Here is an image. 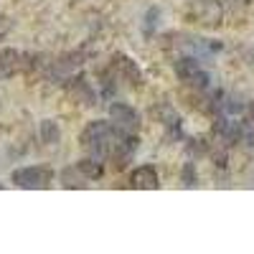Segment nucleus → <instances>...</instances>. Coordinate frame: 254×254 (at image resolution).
<instances>
[{
    "instance_id": "nucleus-1",
    "label": "nucleus",
    "mask_w": 254,
    "mask_h": 254,
    "mask_svg": "<svg viewBox=\"0 0 254 254\" xmlns=\"http://www.w3.org/2000/svg\"><path fill=\"white\" fill-rule=\"evenodd\" d=\"M117 132L115 130V125L110 122H104V120H94L89 122L87 127H84V132H81V147L84 150H89L92 158H104V155H110L112 153V145L117 140Z\"/></svg>"
},
{
    "instance_id": "nucleus-2",
    "label": "nucleus",
    "mask_w": 254,
    "mask_h": 254,
    "mask_svg": "<svg viewBox=\"0 0 254 254\" xmlns=\"http://www.w3.org/2000/svg\"><path fill=\"white\" fill-rule=\"evenodd\" d=\"M110 120L115 125V130L127 132V135H135L137 127H140V115L125 102H115L110 107Z\"/></svg>"
},
{
    "instance_id": "nucleus-3",
    "label": "nucleus",
    "mask_w": 254,
    "mask_h": 254,
    "mask_svg": "<svg viewBox=\"0 0 254 254\" xmlns=\"http://www.w3.org/2000/svg\"><path fill=\"white\" fill-rule=\"evenodd\" d=\"M13 183L20 188H46L51 183V173L41 165H31V168H18L13 171Z\"/></svg>"
},
{
    "instance_id": "nucleus-4",
    "label": "nucleus",
    "mask_w": 254,
    "mask_h": 254,
    "mask_svg": "<svg viewBox=\"0 0 254 254\" xmlns=\"http://www.w3.org/2000/svg\"><path fill=\"white\" fill-rule=\"evenodd\" d=\"M140 147V140L135 135H127V132H117V140L112 145V158H115V168H125L130 163Z\"/></svg>"
},
{
    "instance_id": "nucleus-5",
    "label": "nucleus",
    "mask_w": 254,
    "mask_h": 254,
    "mask_svg": "<svg viewBox=\"0 0 254 254\" xmlns=\"http://www.w3.org/2000/svg\"><path fill=\"white\" fill-rule=\"evenodd\" d=\"M188 15L196 23H206V26H216L221 18V5L216 0H193V5L188 8Z\"/></svg>"
},
{
    "instance_id": "nucleus-6",
    "label": "nucleus",
    "mask_w": 254,
    "mask_h": 254,
    "mask_svg": "<svg viewBox=\"0 0 254 254\" xmlns=\"http://www.w3.org/2000/svg\"><path fill=\"white\" fill-rule=\"evenodd\" d=\"M115 69H117V76H122L127 84H132V87H140L142 84V71L137 66V61H132L130 56L120 54L115 59Z\"/></svg>"
},
{
    "instance_id": "nucleus-7",
    "label": "nucleus",
    "mask_w": 254,
    "mask_h": 254,
    "mask_svg": "<svg viewBox=\"0 0 254 254\" xmlns=\"http://www.w3.org/2000/svg\"><path fill=\"white\" fill-rule=\"evenodd\" d=\"M130 186L132 188H142V190H153V188H160V178H158V171L153 165H140L130 173Z\"/></svg>"
},
{
    "instance_id": "nucleus-8",
    "label": "nucleus",
    "mask_w": 254,
    "mask_h": 254,
    "mask_svg": "<svg viewBox=\"0 0 254 254\" xmlns=\"http://www.w3.org/2000/svg\"><path fill=\"white\" fill-rule=\"evenodd\" d=\"M69 92H71V97H74L79 104H84V107H94V104H97V92H94V87H92V84L84 79V76L71 79Z\"/></svg>"
},
{
    "instance_id": "nucleus-9",
    "label": "nucleus",
    "mask_w": 254,
    "mask_h": 254,
    "mask_svg": "<svg viewBox=\"0 0 254 254\" xmlns=\"http://www.w3.org/2000/svg\"><path fill=\"white\" fill-rule=\"evenodd\" d=\"M214 130H216V135L226 142V145H231V142H239L242 140V125L239 122H234V120H216V125H214Z\"/></svg>"
},
{
    "instance_id": "nucleus-10",
    "label": "nucleus",
    "mask_w": 254,
    "mask_h": 254,
    "mask_svg": "<svg viewBox=\"0 0 254 254\" xmlns=\"http://www.w3.org/2000/svg\"><path fill=\"white\" fill-rule=\"evenodd\" d=\"M20 69V54L15 49H0V79H8Z\"/></svg>"
},
{
    "instance_id": "nucleus-11",
    "label": "nucleus",
    "mask_w": 254,
    "mask_h": 254,
    "mask_svg": "<svg viewBox=\"0 0 254 254\" xmlns=\"http://www.w3.org/2000/svg\"><path fill=\"white\" fill-rule=\"evenodd\" d=\"M59 181L64 188H87V176H84L79 171V165H69V168H64V171L59 173Z\"/></svg>"
},
{
    "instance_id": "nucleus-12",
    "label": "nucleus",
    "mask_w": 254,
    "mask_h": 254,
    "mask_svg": "<svg viewBox=\"0 0 254 254\" xmlns=\"http://www.w3.org/2000/svg\"><path fill=\"white\" fill-rule=\"evenodd\" d=\"M198 71H201V64H198V59H193V56H183V59L176 61V74H178L183 81H188V84H190V79H193Z\"/></svg>"
},
{
    "instance_id": "nucleus-13",
    "label": "nucleus",
    "mask_w": 254,
    "mask_h": 254,
    "mask_svg": "<svg viewBox=\"0 0 254 254\" xmlns=\"http://www.w3.org/2000/svg\"><path fill=\"white\" fill-rule=\"evenodd\" d=\"M38 137L41 142H46V145H56L61 140V130H59V125L56 120H44L38 125Z\"/></svg>"
},
{
    "instance_id": "nucleus-14",
    "label": "nucleus",
    "mask_w": 254,
    "mask_h": 254,
    "mask_svg": "<svg viewBox=\"0 0 254 254\" xmlns=\"http://www.w3.org/2000/svg\"><path fill=\"white\" fill-rule=\"evenodd\" d=\"M79 171L87 176L89 181H97V178H102V173H104V168H102V163H99V158H84V160H79Z\"/></svg>"
},
{
    "instance_id": "nucleus-15",
    "label": "nucleus",
    "mask_w": 254,
    "mask_h": 254,
    "mask_svg": "<svg viewBox=\"0 0 254 254\" xmlns=\"http://www.w3.org/2000/svg\"><path fill=\"white\" fill-rule=\"evenodd\" d=\"M160 26V8H150L145 13V23H142V31H145V36H153L155 33V28Z\"/></svg>"
},
{
    "instance_id": "nucleus-16",
    "label": "nucleus",
    "mask_w": 254,
    "mask_h": 254,
    "mask_svg": "<svg viewBox=\"0 0 254 254\" xmlns=\"http://www.w3.org/2000/svg\"><path fill=\"white\" fill-rule=\"evenodd\" d=\"M221 107H224L226 115H242V112L247 110V104H244L239 97H226V102L221 104Z\"/></svg>"
},
{
    "instance_id": "nucleus-17",
    "label": "nucleus",
    "mask_w": 254,
    "mask_h": 254,
    "mask_svg": "<svg viewBox=\"0 0 254 254\" xmlns=\"http://www.w3.org/2000/svg\"><path fill=\"white\" fill-rule=\"evenodd\" d=\"M186 150H188V155H190V158H201V155H206V153H208V145H206L203 140H188Z\"/></svg>"
},
{
    "instance_id": "nucleus-18",
    "label": "nucleus",
    "mask_w": 254,
    "mask_h": 254,
    "mask_svg": "<svg viewBox=\"0 0 254 254\" xmlns=\"http://www.w3.org/2000/svg\"><path fill=\"white\" fill-rule=\"evenodd\" d=\"M181 178H183V186L193 188V186L198 183V178H196V165H193V163H186L183 171H181Z\"/></svg>"
},
{
    "instance_id": "nucleus-19",
    "label": "nucleus",
    "mask_w": 254,
    "mask_h": 254,
    "mask_svg": "<svg viewBox=\"0 0 254 254\" xmlns=\"http://www.w3.org/2000/svg\"><path fill=\"white\" fill-rule=\"evenodd\" d=\"M247 61H249V66H252V69H254V49H252V51H249V54H247Z\"/></svg>"
},
{
    "instance_id": "nucleus-20",
    "label": "nucleus",
    "mask_w": 254,
    "mask_h": 254,
    "mask_svg": "<svg viewBox=\"0 0 254 254\" xmlns=\"http://www.w3.org/2000/svg\"><path fill=\"white\" fill-rule=\"evenodd\" d=\"M0 188H3V186H0Z\"/></svg>"
}]
</instances>
